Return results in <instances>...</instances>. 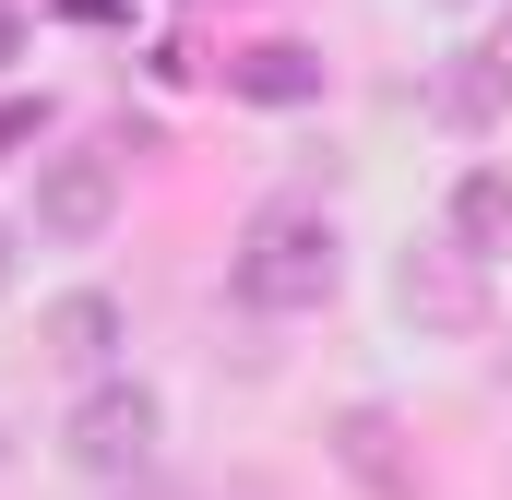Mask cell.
<instances>
[{"mask_svg":"<svg viewBox=\"0 0 512 500\" xmlns=\"http://www.w3.org/2000/svg\"><path fill=\"white\" fill-rule=\"evenodd\" d=\"M227 84H239L251 108H310V96H322V48L262 36V48H239V60H227Z\"/></svg>","mask_w":512,"mask_h":500,"instance_id":"8","label":"cell"},{"mask_svg":"<svg viewBox=\"0 0 512 500\" xmlns=\"http://www.w3.org/2000/svg\"><path fill=\"white\" fill-rule=\"evenodd\" d=\"M143 500H155V489H143Z\"/></svg>","mask_w":512,"mask_h":500,"instance_id":"13","label":"cell"},{"mask_svg":"<svg viewBox=\"0 0 512 500\" xmlns=\"http://www.w3.org/2000/svg\"><path fill=\"white\" fill-rule=\"evenodd\" d=\"M12 60H24V12L0 0V72H12Z\"/></svg>","mask_w":512,"mask_h":500,"instance_id":"11","label":"cell"},{"mask_svg":"<svg viewBox=\"0 0 512 500\" xmlns=\"http://www.w3.org/2000/svg\"><path fill=\"white\" fill-rule=\"evenodd\" d=\"M0 286H12V227H0Z\"/></svg>","mask_w":512,"mask_h":500,"instance_id":"12","label":"cell"},{"mask_svg":"<svg viewBox=\"0 0 512 500\" xmlns=\"http://www.w3.org/2000/svg\"><path fill=\"white\" fill-rule=\"evenodd\" d=\"M393 310H405L417 334H477V322H489L477 250H465V239H417L405 262H393Z\"/></svg>","mask_w":512,"mask_h":500,"instance_id":"2","label":"cell"},{"mask_svg":"<svg viewBox=\"0 0 512 500\" xmlns=\"http://www.w3.org/2000/svg\"><path fill=\"white\" fill-rule=\"evenodd\" d=\"M429 120H441V131L512 120V48H453V60L429 72Z\"/></svg>","mask_w":512,"mask_h":500,"instance_id":"5","label":"cell"},{"mask_svg":"<svg viewBox=\"0 0 512 500\" xmlns=\"http://www.w3.org/2000/svg\"><path fill=\"white\" fill-rule=\"evenodd\" d=\"M120 215V155H48L36 167V239H96Z\"/></svg>","mask_w":512,"mask_h":500,"instance_id":"4","label":"cell"},{"mask_svg":"<svg viewBox=\"0 0 512 500\" xmlns=\"http://www.w3.org/2000/svg\"><path fill=\"white\" fill-rule=\"evenodd\" d=\"M334 274H346V250H334V215H322V203H262L239 262H227V286H239L251 310H322Z\"/></svg>","mask_w":512,"mask_h":500,"instance_id":"1","label":"cell"},{"mask_svg":"<svg viewBox=\"0 0 512 500\" xmlns=\"http://www.w3.org/2000/svg\"><path fill=\"white\" fill-rule=\"evenodd\" d=\"M334 465L370 500H417V453H405V429H393L382 405H346V417H334Z\"/></svg>","mask_w":512,"mask_h":500,"instance_id":"6","label":"cell"},{"mask_svg":"<svg viewBox=\"0 0 512 500\" xmlns=\"http://www.w3.org/2000/svg\"><path fill=\"white\" fill-rule=\"evenodd\" d=\"M108 346H120V298H108V286H72V298H48V322H36V358H60V370H108Z\"/></svg>","mask_w":512,"mask_h":500,"instance_id":"7","label":"cell"},{"mask_svg":"<svg viewBox=\"0 0 512 500\" xmlns=\"http://www.w3.org/2000/svg\"><path fill=\"white\" fill-rule=\"evenodd\" d=\"M155 429H167V417H155V393H143V381H96V393L72 405V429H60V441H72V465H84V477H143V465H155Z\"/></svg>","mask_w":512,"mask_h":500,"instance_id":"3","label":"cell"},{"mask_svg":"<svg viewBox=\"0 0 512 500\" xmlns=\"http://www.w3.org/2000/svg\"><path fill=\"white\" fill-rule=\"evenodd\" d=\"M36 131H48V108H36V96H0V167H12Z\"/></svg>","mask_w":512,"mask_h":500,"instance_id":"10","label":"cell"},{"mask_svg":"<svg viewBox=\"0 0 512 500\" xmlns=\"http://www.w3.org/2000/svg\"><path fill=\"white\" fill-rule=\"evenodd\" d=\"M453 239L477 250H512V167H465V191H453Z\"/></svg>","mask_w":512,"mask_h":500,"instance_id":"9","label":"cell"}]
</instances>
